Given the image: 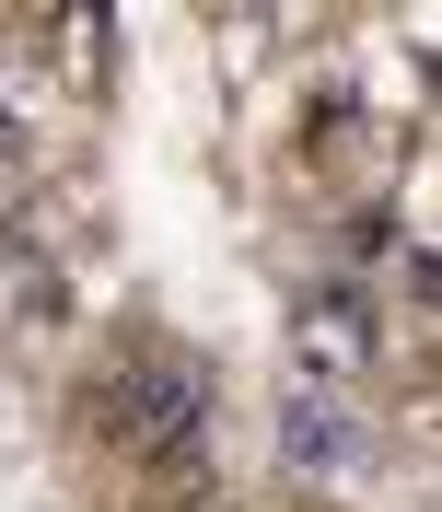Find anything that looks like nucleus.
I'll return each mask as SVG.
<instances>
[{
	"mask_svg": "<svg viewBox=\"0 0 442 512\" xmlns=\"http://www.w3.org/2000/svg\"><path fill=\"white\" fill-rule=\"evenodd\" d=\"M94 419H105V443H117V454L187 466V454L210 443V373H198L187 350H140V361H117V373H105Z\"/></svg>",
	"mask_w": 442,
	"mask_h": 512,
	"instance_id": "f257e3e1",
	"label": "nucleus"
},
{
	"mask_svg": "<svg viewBox=\"0 0 442 512\" xmlns=\"http://www.w3.org/2000/svg\"><path fill=\"white\" fill-rule=\"evenodd\" d=\"M291 350H303V373H361V361H373V315H361V291L349 280H315L303 291V303H291Z\"/></svg>",
	"mask_w": 442,
	"mask_h": 512,
	"instance_id": "f03ea898",
	"label": "nucleus"
},
{
	"mask_svg": "<svg viewBox=\"0 0 442 512\" xmlns=\"http://www.w3.org/2000/svg\"><path fill=\"white\" fill-rule=\"evenodd\" d=\"M280 454L303 466V478H326V466H349V419L315 408V396H291V408H280Z\"/></svg>",
	"mask_w": 442,
	"mask_h": 512,
	"instance_id": "7ed1b4c3",
	"label": "nucleus"
},
{
	"mask_svg": "<svg viewBox=\"0 0 442 512\" xmlns=\"http://www.w3.org/2000/svg\"><path fill=\"white\" fill-rule=\"evenodd\" d=\"M0 175H35V128L12 117V105H0Z\"/></svg>",
	"mask_w": 442,
	"mask_h": 512,
	"instance_id": "20e7f679",
	"label": "nucleus"
}]
</instances>
